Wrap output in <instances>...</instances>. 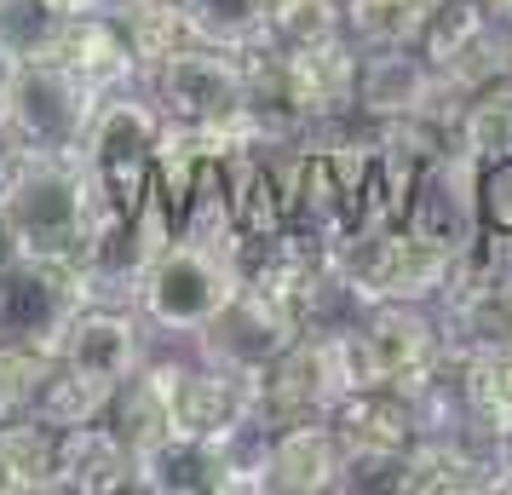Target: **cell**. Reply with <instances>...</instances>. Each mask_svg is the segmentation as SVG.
<instances>
[{
	"label": "cell",
	"mask_w": 512,
	"mask_h": 495,
	"mask_svg": "<svg viewBox=\"0 0 512 495\" xmlns=\"http://www.w3.org/2000/svg\"><path fill=\"white\" fill-rule=\"evenodd\" d=\"M98 93L64 58H24L0 110V144L24 162H81Z\"/></svg>",
	"instance_id": "cell-1"
},
{
	"label": "cell",
	"mask_w": 512,
	"mask_h": 495,
	"mask_svg": "<svg viewBox=\"0 0 512 495\" xmlns=\"http://www.w3.org/2000/svg\"><path fill=\"white\" fill-rule=\"evenodd\" d=\"M156 139H162V110L150 104L144 87L104 93L81 144V173L93 185V202L110 213H139L156 179Z\"/></svg>",
	"instance_id": "cell-2"
},
{
	"label": "cell",
	"mask_w": 512,
	"mask_h": 495,
	"mask_svg": "<svg viewBox=\"0 0 512 495\" xmlns=\"http://www.w3.org/2000/svg\"><path fill=\"white\" fill-rule=\"evenodd\" d=\"M0 208L18 225L29 254L81 260V242H87L98 202L81 162H24V156H12L6 179H0Z\"/></svg>",
	"instance_id": "cell-3"
},
{
	"label": "cell",
	"mask_w": 512,
	"mask_h": 495,
	"mask_svg": "<svg viewBox=\"0 0 512 495\" xmlns=\"http://www.w3.org/2000/svg\"><path fill=\"white\" fill-rule=\"evenodd\" d=\"M340 340H346L351 386L420 392L449 363L438 306H415V300H374L369 317L351 334H340Z\"/></svg>",
	"instance_id": "cell-4"
},
{
	"label": "cell",
	"mask_w": 512,
	"mask_h": 495,
	"mask_svg": "<svg viewBox=\"0 0 512 495\" xmlns=\"http://www.w3.org/2000/svg\"><path fill=\"white\" fill-rule=\"evenodd\" d=\"M236 260L231 254H213L202 242H185L173 236L156 260L144 265L139 288H133V306L150 323V334H179V340H196V334L213 323V311L236 294Z\"/></svg>",
	"instance_id": "cell-5"
},
{
	"label": "cell",
	"mask_w": 512,
	"mask_h": 495,
	"mask_svg": "<svg viewBox=\"0 0 512 495\" xmlns=\"http://www.w3.org/2000/svg\"><path fill=\"white\" fill-rule=\"evenodd\" d=\"M144 93L162 110V121L185 127H242V98H248V58L208 41H190L173 58H162L144 75Z\"/></svg>",
	"instance_id": "cell-6"
},
{
	"label": "cell",
	"mask_w": 512,
	"mask_h": 495,
	"mask_svg": "<svg viewBox=\"0 0 512 495\" xmlns=\"http://www.w3.org/2000/svg\"><path fill=\"white\" fill-rule=\"evenodd\" d=\"M81 306H87L81 260L24 254V260L0 265V340L64 352V334H70Z\"/></svg>",
	"instance_id": "cell-7"
},
{
	"label": "cell",
	"mask_w": 512,
	"mask_h": 495,
	"mask_svg": "<svg viewBox=\"0 0 512 495\" xmlns=\"http://www.w3.org/2000/svg\"><path fill=\"white\" fill-rule=\"evenodd\" d=\"M340 260L369 300H415V306H438L455 271V254L415 236L409 225L363 231L351 248H340Z\"/></svg>",
	"instance_id": "cell-8"
},
{
	"label": "cell",
	"mask_w": 512,
	"mask_h": 495,
	"mask_svg": "<svg viewBox=\"0 0 512 495\" xmlns=\"http://www.w3.org/2000/svg\"><path fill=\"white\" fill-rule=\"evenodd\" d=\"M357 121H392V116H432L455 127L461 98L449 93L420 47H357V93H351Z\"/></svg>",
	"instance_id": "cell-9"
},
{
	"label": "cell",
	"mask_w": 512,
	"mask_h": 495,
	"mask_svg": "<svg viewBox=\"0 0 512 495\" xmlns=\"http://www.w3.org/2000/svg\"><path fill=\"white\" fill-rule=\"evenodd\" d=\"M351 392L346 340L300 334L288 352L259 375V421L294 426V421H328L334 403Z\"/></svg>",
	"instance_id": "cell-10"
},
{
	"label": "cell",
	"mask_w": 512,
	"mask_h": 495,
	"mask_svg": "<svg viewBox=\"0 0 512 495\" xmlns=\"http://www.w3.org/2000/svg\"><path fill=\"white\" fill-rule=\"evenodd\" d=\"M420 52L449 81V93L461 104H466V93L512 75V29L495 24L478 0H438L432 24L420 35Z\"/></svg>",
	"instance_id": "cell-11"
},
{
	"label": "cell",
	"mask_w": 512,
	"mask_h": 495,
	"mask_svg": "<svg viewBox=\"0 0 512 495\" xmlns=\"http://www.w3.org/2000/svg\"><path fill=\"white\" fill-rule=\"evenodd\" d=\"M294 340H300L294 311L277 306V300L259 294V288L236 283V294L213 311V323L190 340V352L208 357V363H225V369H236V375L259 380L282 352H288V346H294Z\"/></svg>",
	"instance_id": "cell-12"
},
{
	"label": "cell",
	"mask_w": 512,
	"mask_h": 495,
	"mask_svg": "<svg viewBox=\"0 0 512 495\" xmlns=\"http://www.w3.org/2000/svg\"><path fill=\"white\" fill-rule=\"evenodd\" d=\"M403 225L415 236H426V242L449 248V254H466L484 236V225H478V162L461 144H449L443 156H432L420 167Z\"/></svg>",
	"instance_id": "cell-13"
},
{
	"label": "cell",
	"mask_w": 512,
	"mask_h": 495,
	"mask_svg": "<svg viewBox=\"0 0 512 495\" xmlns=\"http://www.w3.org/2000/svg\"><path fill=\"white\" fill-rule=\"evenodd\" d=\"M64 369H75L81 380H98L116 392L121 380L150 357V323L139 317V306H116V300H87L75 311L70 334H64Z\"/></svg>",
	"instance_id": "cell-14"
},
{
	"label": "cell",
	"mask_w": 512,
	"mask_h": 495,
	"mask_svg": "<svg viewBox=\"0 0 512 495\" xmlns=\"http://www.w3.org/2000/svg\"><path fill=\"white\" fill-rule=\"evenodd\" d=\"M259 415V380L236 375L225 363H208V357L185 352V369H179V386H173V432H190V438H225L242 421Z\"/></svg>",
	"instance_id": "cell-15"
},
{
	"label": "cell",
	"mask_w": 512,
	"mask_h": 495,
	"mask_svg": "<svg viewBox=\"0 0 512 495\" xmlns=\"http://www.w3.org/2000/svg\"><path fill=\"white\" fill-rule=\"evenodd\" d=\"M133 449L116 438V426L81 421L58 426V449H52V495H116L133 490Z\"/></svg>",
	"instance_id": "cell-16"
},
{
	"label": "cell",
	"mask_w": 512,
	"mask_h": 495,
	"mask_svg": "<svg viewBox=\"0 0 512 495\" xmlns=\"http://www.w3.org/2000/svg\"><path fill=\"white\" fill-rule=\"evenodd\" d=\"M328 426H334L340 449H374V455H409V444L420 438L415 403L397 386H351L334 403Z\"/></svg>",
	"instance_id": "cell-17"
},
{
	"label": "cell",
	"mask_w": 512,
	"mask_h": 495,
	"mask_svg": "<svg viewBox=\"0 0 512 495\" xmlns=\"http://www.w3.org/2000/svg\"><path fill=\"white\" fill-rule=\"evenodd\" d=\"M340 490V438L328 421H294L271 432L265 495H328Z\"/></svg>",
	"instance_id": "cell-18"
},
{
	"label": "cell",
	"mask_w": 512,
	"mask_h": 495,
	"mask_svg": "<svg viewBox=\"0 0 512 495\" xmlns=\"http://www.w3.org/2000/svg\"><path fill=\"white\" fill-rule=\"evenodd\" d=\"M52 58H64L98 98L104 93H121V87H144V64L133 58L127 35L116 29L110 12H87V18H70Z\"/></svg>",
	"instance_id": "cell-19"
},
{
	"label": "cell",
	"mask_w": 512,
	"mask_h": 495,
	"mask_svg": "<svg viewBox=\"0 0 512 495\" xmlns=\"http://www.w3.org/2000/svg\"><path fill=\"white\" fill-rule=\"evenodd\" d=\"M133 490L144 495H225V455L213 438L173 432L156 449H144L133 467Z\"/></svg>",
	"instance_id": "cell-20"
},
{
	"label": "cell",
	"mask_w": 512,
	"mask_h": 495,
	"mask_svg": "<svg viewBox=\"0 0 512 495\" xmlns=\"http://www.w3.org/2000/svg\"><path fill=\"white\" fill-rule=\"evenodd\" d=\"M369 306L374 300L357 288L346 260H340V254H323V260L311 265V277L300 283V294H294V323H300V334H328V340H340V334H351L369 317Z\"/></svg>",
	"instance_id": "cell-21"
},
{
	"label": "cell",
	"mask_w": 512,
	"mask_h": 495,
	"mask_svg": "<svg viewBox=\"0 0 512 495\" xmlns=\"http://www.w3.org/2000/svg\"><path fill=\"white\" fill-rule=\"evenodd\" d=\"M455 375H461L472 432L489 444H512V340L455 357Z\"/></svg>",
	"instance_id": "cell-22"
},
{
	"label": "cell",
	"mask_w": 512,
	"mask_h": 495,
	"mask_svg": "<svg viewBox=\"0 0 512 495\" xmlns=\"http://www.w3.org/2000/svg\"><path fill=\"white\" fill-rule=\"evenodd\" d=\"M52 449L58 426L41 415L0 421V495H52Z\"/></svg>",
	"instance_id": "cell-23"
},
{
	"label": "cell",
	"mask_w": 512,
	"mask_h": 495,
	"mask_svg": "<svg viewBox=\"0 0 512 495\" xmlns=\"http://www.w3.org/2000/svg\"><path fill=\"white\" fill-rule=\"evenodd\" d=\"M116 29L127 35L133 58L144 64V75L156 70L162 58H173L179 47H190V18H185V0H116L110 6Z\"/></svg>",
	"instance_id": "cell-24"
},
{
	"label": "cell",
	"mask_w": 512,
	"mask_h": 495,
	"mask_svg": "<svg viewBox=\"0 0 512 495\" xmlns=\"http://www.w3.org/2000/svg\"><path fill=\"white\" fill-rule=\"evenodd\" d=\"M455 144H461L472 162L512 156V75L489 81L478 93H466L461 116H455Z\"/></svg>",
	"instance_id": "cell-25"
},
{
	"label": "cell",
	"mask_w": 512,
	"mask_h": 495,
	"mask_svg": "<svg viewBox=\"0 0 512 495\" xmlns=\"http://www.w3.org/2000/svg\"><path fill=\"white\" fill-rule=\"evenodd\" d=\"M438 0H346V35L357 47H420Z\"/></svg>",
	"instance_id": "cell-26"
},
{
	"label": "cell",
	"mask_w": 512,
	"mask_h": 495,
	"mask_svg": "<svg viewBox=\"0 0 512 495\" xmlns=\"http://www.w3.org/2000/svg\"><path fill=\"white\" fill-rule=\"evenodd\" d=\"M265 12H271V0H185L190 35L225 52L265 47Z\"/></svg>",
	"instance_id": "cell-27"
},
{
	"label": "cell",
	"mask_w": 512,
	"mask_h": 495,
	"mask_svg": "<svg viewBox=\"0 0 512 495\" xmlns=\"http://www.w3.org/2000/svg\"><path fill=\"white\" fill-rule=\"evenodd\" d=\"M58 375L52 346H24V340H0V421H24Z\"/></svg>",
	"instance_id": "cell-28"
},
{
	"label": "cell",
	"mask_w": 512,
	"mask_h": 495,
	"mask_svg": "<svg viewBox=\"0 0 512 495\" xmlns=\"http://www.w3.org/2000/svg\"><path fill=\"white\" fill-rule=\"evenodd\" d=\"M346 35V0H271L265 12V41L271 47H323Z\"/></svg>",
	"instance_id": "cell-29"
},
{
	"label": "cell",
	"mask_w": 512,
	"mask_h": 495,
	"mask_svg": "<svg viewBox=\"0 0 512 495\" xmlns=\"http://www.w3.org/2000/svg\"><path fill=\"white\" fill-rule=\"evenodd\" d=\"M64 12L52 0H0V47L18 58H47L64 35Z\"/></svg>",
	"instance_id": "cell-30"
},
{
	"label": "cell",
	"mask_w": 512,
	"mask_h": 495,
	"mask_svg": "<svg viewBox=\"0 0 512 495\" xmlns=\"http://www.w3.org/2000/svg\"><path fill=\"white\" fill-rule=\"evenodd\" d=\"M110 409V386H98V380H81L75 369H64V357H58V375L47 380V392L35 403V415L47 426H81V421H98Z\"/></svg>",
	"instance_id": "cell-31"
},
{
	"label": "cell",
	"mask_w": 512,
	"mask_h": 495,
	"mask_svg": "<svg viewBox=\"0 0 512 495\" xmlns=\"http://www.w3.org/2000/svg\"><path fill=\"white\" fill-rule=\"evenodd\" d=\"M478 225L489 242L512 248V156L478 162Z\"/></svg>",
	"instance_id": "cell-32"
},
{
	"label": "cell",
	"mask_w": 512,
	"mask_h": 495,
	"mask_svg": "<svg viewBox=\"0 0 512 495\" xmlns=\"http://www.w3.org/2000/svg\"><path fill=\"white\" fill-rule=\"evenodd\" d=\"M18 70H24V58L0 47V110H6V93H12V81H18Z\"/></svg>",
	"instance_id": "cell-33"
},
{
	"label": "cell",
	"mask_w": 512,
	"mask_h": 495,
	"mask_svg": "<svg viewBox=\"0 0 512 495\" xmlns=\"http://www.w3.org/2000/svg\"><path fill=\"white\" fill-rule=\"evenodd\" d=\"M52 6H58L64 18H87V12H110L116 0H52Z\"/></svg>",
	"instance_id": "cell-34"
},
{
	"label": "cell",
	"mask_w": 512,
	"mask_h": 495,
	"mask_svg": "<svg viewBox=\"0 0 512 495\" xmlns=\"http://www.w3.org/2000/svg\"><path fill=\"white\" fill-rule=\"evenodd\" d=\"M478 6H484V12H495V6H501V0H478Z\"/></svg>",
	"instance_id": "cell-35"
},
{
	"label": "cell",
	"mask_w": 512,
	"mask_h": 495,
	"mask_svg": "<svg viewBox=\"0 0 512 495\" xmlns=\"http://www.w3.org/2000/svg\"><path fill=\"white\" fill-rule=\"evenodd\" d=\"M507 294H512V265H507Z\"/></svg>",
	"instance_id": "cell-36"
},
{
	"label": "cell",
	"mask_w": 512,
	"mask_h": 495,
	"mask_svg": "<svg viewBox=\"0 0 512 495\" xmlns=\"http://www.w3.org/2000/svg\"><path fill=\"white\" fill-rule=\"evenodd\" d=\"M507 455H512V444H507Z\"/></svg>",
	"instance_id": "cell-37"
}]
</instances>
